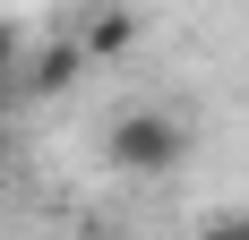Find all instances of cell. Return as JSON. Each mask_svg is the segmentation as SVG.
<instances>
[{
    "mask_svg": "<svg viewBox=\"0 0 249 240\" xmlns=\"http://www.w3.org/2000/svg\"><path fill=\"white\" fill-rule=\"evenodd\" d=\"M103 163L121 171V180H172V171L189 163V120H180L172 103H129V112H112V129H103Z\"/></svg>",
    "mask_w": 249,
    "mask_h": 240,
    "instance_id": "6da1fadb",
    "label": "cell"
},
{
    "mask_svg": "<svg viewBox=\"0 0 249 240\" xmlns=\"http://www.w3.org/2000/svg\"><path fill=\"white\" fill-rule=\"evenodd\" d=\"M86 69H95V60H86V43H77V34H52V43H26V60H18V86H26L35 103H52V95H69Z\"/></svg>",
    "mask_w": 249,
    "mask_h": 240,
    "instance_id": "7a4b0ae2",
    "label": "cell"
},
{
    "mask_svg": "<svg viewBox=\"0 0 249 240\" xmlns=\"http://www.w3.org/2000/svg\"><path fill=\"white\" fill-rule=\"evenodd\" d=\"M77 43H86V60H129V51H138V9H121V0H103V9H86V26H77Z\"/></svg>",
    "mask_w": 249,
    "mask_h": 240,
    "instance_id": "3957f363",
    "label": "cell"
},
{
    "mask_svg": "<svg viewBox=\"0 0 249 240\" xmlns=\"http://www.w3.org/2000/svg\"><path fill=\"white\" fill-rule=\"evenodd\" d=\"M18 60H26V34L0 17V86H18Z\"/></svg>",
    "mask_w": 249,
    "mask_h": 240,
    "instance_id": "277c9868",
    "label": "cell"
},
{
    "mask_svg": "<svg viewBox=\"0 0 249 240\" xmlns=\"http://www.w3.org/2000/svg\"><path fill=\"white\" fill-rule=\"evenodd\" d=\"M198 240H249V215H206Z\"/></svg>",
    "mask_w": 249,
    "mask_h": 240,
    "instance_id": "5b68a950",
    "label": "cell"
},
{
    "mask_svg": "<svg viewBox=\"0 0 249 240\" xmlns=\"http://www.w3.org/2000/svg\"><path fill=\"white\" fill-rule=\"evenodd\" d=\"M9 171H18V154H9V129H0V189H9Z\"/></svg>",
    "mask_w": 249,
    "mask_h": 240,
    "instance_id": "8992f818",
    "label": "cell"
},
{
    "mask_svg": "<svg viewBox=\"0 0 249 240\" xmlns=\"http://www.w3.org/2000/svg\"><path fill=\"white\" fill-rule=\"evenodd\" d=\"M9 103H18V86H0V129H9Z\"/></svg>",
    "mask_w": 249,
    "mask_h": 240,
    "instance_id": "52a82bcc",
    "label": "cell"
}]
</instances>
